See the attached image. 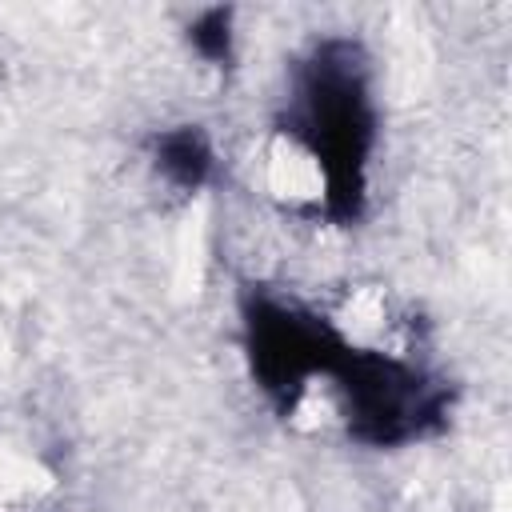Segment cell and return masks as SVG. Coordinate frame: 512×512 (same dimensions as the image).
I'll return each mask as SVG.
<instances>
[{
    "instance_id": "cell-1",
    "label": "cell",
    "mask_w": 512,
    "mask_h": 512,
    "mask_svg": "<svg viewBox=\"0 0 512 512\" xmlns=\"http://www.w3.org/2000/svg\"><path fill=\"white\" fill-rule=\"evenodd\" d=\"M288 132L324 172V204L336 220H356L364 204V164L376 140L368 76L348 40H324L296 72Z\"/></svg>"
},
{
    "instance_id": "cell-2",
    "label": "cell",
    "mask_w": 512,
    "mask_h": 512,
    "mask_svg": "<svg viewBox=\"0 0 512 512\" xmlns=\"http://www.w3.org/2000/svg\"><path fill=\"white\" fill-rule=\"evenodd\" d=\"M344 396L348 432L364 444L392 448L424 436L444 416V392L412 364L348 344L332 368Z\"/></svg>"
},
{
    "instance_id": "cell-3",
    "label": "cell",
    "mask_w": 512,
    "mask_h": 512,
    "mask_svg": "<svg viewBox=\"0 0 512 512\" xmlns=\"http://www.w3.org/2000/svg\"><path fill=\"white\" fill-rule=\"evenodd\" d=\"M244 348L256 384L280 408H292L316 376H332L348 340L296 304L252 296L244 304Z\"/></svg>"
},
{
    "instance_id": "cell-4",
    "label": "cell",
    "mask_w": 512,
    "mask_h": 512,
    "mask_svg": "<svg viewBox=\"0 0 512 512\" xmlns=\"http://www.w3.org/2000/svg\"><path fill=\"white\" fill-rule=\"evenodd\" d=\"M152 160H156L160 176L184 192H196L212 176V144L196 124L164 128L152 140Z\"/></svg>"
},
{
    "instance_id": "cell-5",
    "label": "cell",
    "mask_w": 512,
    "mask_h": 512,
    "mask_svg": "<svg viewBox=\"0 0 512 512\" xmlns=\"http://www.w3.org/2000/svg\"><path fill=\"white\" fill-rule=\"evenodd\" d=\"M188 40L192 48L212 60V64H224L232 56V12L228 8H204L192 24H188Z\"/></svg>"
}]
</instances>
